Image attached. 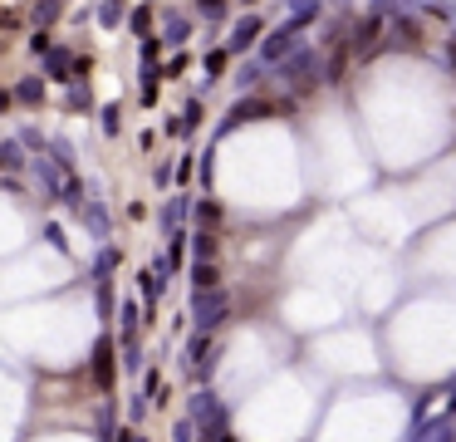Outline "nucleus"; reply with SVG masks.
Masks as SVG:
<instances>
[{"instance_id": "obj_1", "label": "nucleus", "mask_w": 456, "mask_h": 442, "mask_svg": "<svg viewBox=\"0 0 456 442\" xmlns=\"http://www.w3.org/2000/svg\"><path fill=\"white\" fill-rule=\"evenodd\" d=\"M197 320H202V325L226 320V295H202V300H197Z\"/></svg>"}]
</instances>
